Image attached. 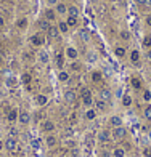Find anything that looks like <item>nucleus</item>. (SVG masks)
Here are the masks:
<instances>
[{"mask_svg": "<svg viewBox=\"0 0 151 157\" xmlns=\"http://www.w3.org/2000/svg\"><path fill=\"white\" fill-rule=\"evenodd\" d=\"M113 157H127V149L124 146H114L111 149Z\"/></svg>", "mask_w": 151, "mask_h": 157, "instance_id": "27", "label": "nucleus"}, {"mask_svg": "<svg viewBox=\"0 0 151 157\" xmlns=\"http://www.w3.org/2000/svg\"><path fill=\"white\" fill-rule=\"evenodd\" d=\"M146 58H148V61H149V64H151V50H148V53H146Z\"/></svg>", "mask_w": 151, "mask_h": 157, "instance_id": "54", "label": "nucleus"}, {"mask_svg": "<svg viewBox=\"0 0 151 157\" xmlns=\"http://www.w3.org/2000/svg\"><path fill=\"white\" fill-rule=\"evenodd\" d=\"M23 61H26V63H34V61H35V55L31 53V52H24V53H23Z\"/></svg>", "mask_w": 151, "mask_h": 157, "instance_id": "42", "label": "nucleus"}, {"mask_svg": "<svg viewBox=\"0 0 151 157\" xmlns=\"http://www.w3.org/2000/svg\"><path fill=\"white\" fill-rule=\"evenodd\" d=\"M69 124L71 125H76L77 124V114L76 112H71L69 114Z\"/></svg>", "mask_w": 151, "mask_h": 157, "instance_id": "47", "label": "nucleus"}, {"mask_svg": "<svg viewBox=\"0 0 151 157\" xmlns=\"http://www.w3.org/2000/svg\"><path fill=\"white\" fill-rule=\"evenodd\" d=\"M18 114H19V109H16V108L8 109V112H6V120H8L10 124L18 122Z\"/></svg>", "mask_w": 151, "mask_h": 157, "instance_id": "24", "label": "nucleus"}, {"mask_svg": "<svg viewBox=\"0 0 151 157\" xmlns=\"http://www.w3.org/2000/svg\"><path fill=\"white\" fill-rule=\"evenodd\" d=\"M127 136V128L122 125V127H116V128H111V138L114 141H121Z\"/></svg>", "mask_w": 151, "mask_h": 157, "instance_id": "5", "label": "nucleus"}, {"mask_svg": "<svg viewBox=\"0 0 151 157\" xmlns=\"http://www.w3.org/2000/svg\"><path fill=\"white\" fill-rule=\"evenodd\" d=\"M129 61H130L133 66H140V63H141V53H140V50L132 48L130 52H129Z\"/></svg>", "mask_w": 151, "mask_h": 157, "instance_id": "10", "label": "nucleus"}, {"mask_svg": "<svg viewBox=\"0 0 151 157\" xmlns=\"http://www.w3.org/2000/svg\"><path fill=\"white\" fill-rule=\"evenodd\" d=\"M95 141H97V136H95V135L89 133L87 136H85V143H87V144H90V146H93V144H95Z\"/></svg>", "mask_w": 151, "mask_h": 157, "instance_id": "45", "label": "nucleus"}, {"mask_svg": "<svg viewBox=\"0 0 151 157\" xmlns=\"http://www.w3.org/2000/svg\"><path fill=\"white\" fill-rule=\"evenodd\" d=\"M63 99H64L68 104L76 103V91H74V90H66V91L63 93Z\"/></svg>", "mask_w": 151, "mask_h": 157, "instance_id": "26", "label": "nucleus"}, {"mask_svg": "<svg viewBox=\"0 0 151 157\" xmlns=\"http://www.w3.org/2000/svg\"><path fill=\"white\" fill-rule=\"evenodd\" d=\"M40 130L44 132L45 135L53 133L56 130V124L53 122L52 119H44V120H42V124H40Z\"/></svg>", "mask_w": 151, "mask_h": 157, "instance_id": "6", "label": "nucleus"}, {"mask_svg": "<svg viewBox=\"0 0 151 157\" xmlns=\"http://www.w3.org/2000/svg\"><path fill=\"white\" fill-rule=\"evenodd\" d=\"M79 98H81V103L84 104V108L87 109V108H93V93H92V90L87 88V87H82L81 88V93H79Z\"/></svg>", "mask_w": 151, "mask_h": 157, "instance_id": "1", "label": "nucleus"}, {"mask_svg": "<svg viewBox=\"0 0 151 157\" xmlns=\"http://www.w3.org/2000/svg\"><path fill=\"white\" fill-rule=\"evenodd\" d=\"M64 56H66V59H69V61H77L79 59V50L74 45H68L64 48Z\"/></svg>", "mask_w": 151, "mask_h": 157, "instance_id": "7", "label": "nucleus"}, {"mask_svg": "<svg viewBox=\"0 0 151 157\" xmlns=\"http://www.w3.org/2000/svg\"><path fill=\"white\" fill-rule=\"evenodd\" d=\"M3 64H5V61H3V56H2V55H0V69H2V67H3Z\"/></svg>", "mask_w": 151, "mask_h": 157, "instance_id": "53", "label": "nucleus"}, {"mask_svg": "<svg viewBox=\"0 0 151 157\" xmlns=\"http://www.w3.org/2000/svg\"><path fill=\"white\" fill-rule=\"evenodd\" d=\"M141 157H151V146H143L141 147Z\"/></svg>", "mask_w": 151, "mask_h": 157, "instance_id": "46", "label": "nucleus"}, {"mask_svg": "<svg viewBox=\"0 0 151 157\" xmlns=\"http://www.w3.org/2000/svg\"><path fill=\"white\" fill-rule=\"evenodd\" d=\"M31 144H32V147H34V149H39V147H40L39 140H32V141H31Z\"/></svg>", "mask_w": 151, "mask_h": 157, "instance_id": "48", "label": "nucleus"}, {"mask_svg": "<svg viewBox=\"0 0 151 157\" xmlns=\"http://www.w3.org/2000/svg\"><path fill=\"white\" fill-rule=\"evenodd\" d=\"M5 85H6L8 88H15V87H18V78L11 75V77H8V78H6Z\"/></svg>", "mask_w": 151, "mask_h": 157, "instance_id": "41", "label": "nucleus"}, {"mask_svg": "<svg viewBox=\"0 0 151 157\" xmlns=\"http://www.w3.org/2000/svg\"><path fill=\"white\" fill-rule=\"evenodd\" d=\"M19 82L29 88V85H31V82H32V75H31L29 72H23V74H21V77H19Z\"/></svg>", "mask_w": 151, "mask_h": 157, "instance_id": "33", "label": "nucleus"}, {"mask_svg": "<svg viewBox=\"0 0 151 157\" xmlns=\"http://www.w3.org/2000/svg\"><path fill=\"white\" fill-rule=\"evenodd\" d=\"M0 119H2V112H0Z\"/></svg>", "mask_w": 151, "mask_h": 157, "instance_id": "59", "label": "nucleus"}, {"mask_svg": "<svg viewBox=\"0 0 151 157\" xmlns=\"http://www.w3.org/2000/svg\"><path fill=\"white\" fill-rule=\"evenodd\" d=\"M98 117V111L95 109V108H87L85 109V112H84V119L87 120V122H93Z\"/></svg>", "mask_w": 151, "mask_h": 157, "instance_id": "18", "label": "nucleus"}, {"mask_svg": "<svg viewBox=\"0 0 151 157\" xmlns=\"http://www.w3.org/2000/svg\"><path fill=\"white\" fill-rule=\"evenodd\" d=\"M64 21L68 23L69 29H74V27H77V24H79V18H74V16H68Z\"/></svg>", "mask_w": 151, "mask_h": 157, "instance_id": "37", "label": "nucleus"}, {"mask_svg": "<svg viewBox=\"0 0 151 157\" xmlns=\"http://www.w3.org/2000/svg\"><path fill=\"white\" fill-rule=\"evenodd\" d=\"M3 27H5V18L0 15V29H3Z\"/></svg>", "mask_w": 151, "mask_h": 157, "instance_id": "52", "label": "nucleus"}, {"mask_svg": "<svg viewBox=\"0 0 151 157\" xmlns=\"http://www.w3.org/2000/svg\"><path fill=\"white\" fill-rule=\"evenodd\" d=\"M37 26H39V31L45 34V32H47V31L50 29V26H52V23H48V21H47L45 18H42V19H39Z\"/></svg>", "mask_w": 151, "mask_h": 157, "instance_id": "32", "label": "nucleus"}, {"mask_svg": "<svg viewBox=\"0 0 151 157\" xmlns=\"http://www.w3.org/2000/svg\"><path fill=\"white\" fill-rule=\"evenodd\" d=\"M121 104H122V108H125V109L132 108V104H133V96L125 91V93L122 95V98H121Z\"/></svg>", "mask_w": 151, "mask_h": 157, "instance_id": "19", "label": "nucleus"}, {"mask_svg": "<svg viewBox=\"0 0 151 157\" xmlns=\"http://www.w3.org/2000/svg\"><path fill=\"white\" fill-rule=\"evenodd\" d=\"M143 117H145V120L151 122V103H148L145 108H143Z\"/></svg>", "mask_w": 151, "mask_h": 157, "instance_id": "40", "label": "nucleus"}, {"mask_svg": "<svg viewBox=\"0 0 151 157\" xmlns=\"http://www.w3.org/2000/svg\"><path fill=\"white\" fill-rule=\"evenodd\" d=\"M44 143H45V146H47L48 149H55L56 146H58L60 140H58V136H56V135H53V133H48V135H45Z\"/></svg>", "mask_w": 151, "mask_h": 157, "instance_id": "9", "label": "nucleus"}, {"mask_svg": "<svg viewBox=\"0 0 151 157\" xmlns=\"http://www.w3.org/2000/svg\"><path fill=\"white\" fill-rule=\"evenodd\" d=\"M148 140L151 141V128H149V130H148Z\"/></svg>", "mask_w": 151, "mask_h": 157, "instance_id": "56", "label": "nucleus"}, {"mask_svg": "<svg viewBox=\"0 0 151 157\" xmlns=\"http://www.w3.org/2000/svg\"><path fill=\"white\" fill-rule=\"evenodd\" d=\"M3 149H5V151H8V152H11V154L19 152V143H18V140L15 136H8L3 141Z\"/></svg>", "mask_w": 151, "mask_h": 157, "instance_id": "3", "label": "nucleus"}, {"mask_svg": "<svg viewBox=\"0 0 151 157\" xmlns=\"http://www.w3.org/2000/svg\"><path fill=\"white\" fill-rule=\"evenodd\" d=\"M79 39H81L84 44H89L90 42V31L87 27H81V29H79Z\"/></svg>", "mask_w": 151, "mask_h": 157, "instance_id": "28", "label": "nucleus"}, {"mask_svg": "<svg viewBox=\"0 0 151 157\" xmlns=\"http://www.w3.org/2000/svg\"><path fill=\"white\" fill-rule=\"evenodd\" d=\"M98 98L100 99H103V101H106V103H111V99H113V91L109 90V88H100V91H98Z\"/></svg>", "mask_w": 151, "mask_h": 157, "instance_id": "17", "label": "nucleus"}, {"mask_svg": "<svg viewBox=\"0 0 151 157\" xmlns=\"http://www.w3.org/2000/svg\"><path fill=\"white\" fill-rule=\"evenodd\" d=\"M141 99H143L146 104L151 103V90H149V88H143V90H141Z\"/></svg>", "mask_w": 151, "mask_h": 157, "instance_id": "38", "label": "nucleus"}, {"mask_svg": "<svg viewBox=\"0 0 151 157\" xmlns=\"http://www.w3.org/2000/svg\"><path fill=\"white\" fill-rule=\"evenodd\" d=\"M79 15H81V11H79V8H77L76 5H69V6H68V16L79 18Z\"/></svg>", "mask_w": 151, "mask_h": 157, "instance_id": "36", "label": "nucleus"}, {"mask_svg": "<svg viewBox=\"0 0 151 157\" xmlns=\"http://www.w3.org/2000/svg\"><path fill=\"white\" fill-rule=\"evenodd\" d=\"M108 124H109L111 128H116V127H122V125H124V120H122L121 116L114 114V116H111L109 119H108Z\"/></svg>", "mask_w": 151, "mask_h": 157, "instance_id": "20", "label": "nucleus"}, {"mask_svg": "<svg viewBox=\"0 0 151 157\" xmlns=\"http://www.w3.org/2000/svg\"><path fill=\"white\" fill-rule=\"evenodd\" d=\"M34 104L37 106V108H45L48 104V96L45 93H37L34 96Z\"/></svg>", "mask_w": 151, "mask_h": 157, "instance_id": "14", "label": "nucleus"}, {"mask_svg": "<svg viewBox=\"0 0 151 157\" xmlns=\"http://www.w3.org/2000/svg\"><path fill=\"white\" fill-rule=\"evenodd\" d=\"M58 2H60V0H47V3H48L50 6H55L56 3H58Z\"/></svg>", "mask_w": 151, "mask_h": 157, "instance_id": "51", "label": "nucleus"}, {"mask_svg": "<svg viewBox=\"0 0 151 157\" xmlns=\"http://www.w3.org/2000/svg\"><path fill=\"white\" fill-rule=\"evenodd\" d=\"M119 39L122 42H130L132 40V32L127 31V29H121L119 31Z\"/></svg>", "mask_w": 151, "mask_h": 157, "instance_id": "34", "label": "nucleus"}, {"mask_svg": "<svg viewBox=\"0 0 151 157\" xmlns=\"http://www.w3.org/2000/svg\"><path fill=\"white\" fill-rule=\"evenodd\" d=\"M141 47L145 50H151V35H145L141 40Z\"/></svg>", "mask_w": 151, "mask_h": 157, "instance_id": "43", "label": "nucleus"}, {"mask_svg": "<svg viewBox=\"0 0 151 157\" xmlns=\"http://www.w3.org/2000/svg\"><path fill=\"white\" fill-rule=\"evenodd\" d=\"M113 53H114V56H116L117 59H124L127 56V48L122 47V45H116L113 48Z\"/></svg>", "mask_w": 151, "mask_h": 157, "instance_id": "21", "label": "nucleus"}, {"mask_svg": "<svg viewBox=\"0 0 151 157\" xmlns=\"http://www.w3.org/2000/svg\"><path fill=\"white\" fill-rule=\"evenodd\" d=\"M108 104L109 103H106V101H103V99L97 98L95 101H93V108H95L98 111V114H100V112H106L108 111Z\"/></svg>", "mask_w": 151, "mask_h": 157, "instance_id": "22", "label": "nucleus"}, {"mask_svg": "<svg viewBox=\"0 0 151 157\" xmlns=\"http://www.w3.org/2000/svg\"><path fill=\"white\" fill-rule=\"evenodd\" d=\"M143 6H145L146 10H149V8H151V0H145V3H143Z\"/></svg>", "mask_w": 151, "mask_h": 157, "instance_id": "50", "label": "nucleus"}, {"mask_svg": "<svg viewBox=\"0 0 151 157\" xmlns=\"http://www.w3.org/2000/svg\"><path fill=\"white\" fill-rule=\"evenodd\" d=\"M56 27H58L60 34H63V35H66V34L69 32V26H68V23H66L64 19H60L58 23H56Z\"/></svg>", "mask_w": 151, "mask_h": 157, "instance_id": "31", "label": "nucleus"}, {"mask_svg": "<svg viewBox=\"0 0 151 157\" xmlns=\"http://www.w3.org/2000/svg\"><path fill=\"white\" fill-rule=\"evenodd\" d=\"M15 26H16V29H19V31H26L27 26H29V19H27L26 16H21V18L16 19Z\"/></svg>", "mask_w": 151, "mask_h": 157, "instance_id": "25", "label": "nucleus"}, {"mask_svg": "<svg viewBox=\"0 0 151 157\" xmlns=\"http://www.w3.org/2000/svg\"><path fill=\"white\" fill-rule=\"evenodd\" d=\"M95 136H97V143H100V144H108L109 141H113L111 130H108V128H101V130H98L95 133Z\"/></svg>", "mask_w": 151, "mask_h": 157, "instance_id": "4", "label": "nucleus"}, {"mask_svg": "<svg viewBox=\"0 0 151 157\" xmlns=\"http://www.w3.org/2000/svg\"><path fill=\"white\" fill-rule=\"evenodd\" d=\"M108 2H111V3H114V2H117V0H108Z\"/></svg>", "mask_w": 151, "mask_h": 157, "instance_id": "58", "label": "nucleus"}, {"mask_svg": "<svg viewBox=\"0 0 151 157\" xmlns=\"http://www.w3.org/2000/svg\"><path fill=\"white\" fill-rule=\"evenodd\" d=\"M29 44H31L34 48H42V47L47 44V35H45L44 32H40V31L34 32V34L31 35V39H29Z\"/></svg>", "mask_w": 151, "mask_h": 157, "instance_id": "2", "label": "nucleus"}, {"mask_svg": "<svg viewBox=\"0 0 151 157\" xmlns=\"http://www.w3.org/2000/svg\"><path fill=\"white\" fill-rule=\"evenodd\" d=\"M82 71V63L81 61H71L69 64V72H81Z\"/></svg>", "mask_w": 151, "mask_h": 157, "instance_id": "35", "label": "nucleus"}, {"mask_svg": "<svg viewBox=\"0 0 151 157\" xmlns=\"http://www.w3.org/2000/svg\"><path fill=\"white\" fill-rule=\"evenodd\" d=\"M2 149H3V143L0 141V151H2Z\"/></svg>", "mask_w": 151, "mask_h": 157, "instance_id": "57", "label": "nucleus"}, {"mask_svg": "<svg viewBox=\"0 0 151 157\" xmlns=\"http://www.w3.org/2000/svg\"><path fill=\"white\" fill-rule=\"evenodd\" d=\"M103 80H105V74H103L101 69H93L90 72V82L92 83L98 85V83H101Z\"/></svg>", "mask_w": 151, "mask_h": 157, "instance_id": "11", "label": "nucleus"}, {"mask_svg": "<svg viewBox=\"0 0 151 157\" xmlns=\"http://www.w3.org/2000/svg\"><path fill=\"white\" fill-rule=\"evenodd\" d=\"M53 8H55V11H56V15H58V16H68V5L66 3L58 2Z\"/></svg>", "mask_w": 151, "mask_h": 157, "instance_id": "23", "label": "nucleus"}, {"mask_svg": "<svg viewBox=\"0 0 151 157\" xmlns=\"http://www.w3.org/2000/svg\"><path fill=\"white\" fill-rule=\"evenodd\" d=\"M130 85H132L133 90H143V82H141V78L137 77V75L130 77Z\"/></svg>", "mask_w": 151, "mask_h": 157, "instance_id": "30", "label": "nucleus"}, {"mask_svg": "<svg viewBox=\"0 0 151 157\" xmlns=\"http://www.w3.org/2000/svg\"><path fill=\"white\" fill-rule=\"evenodd\" d=\"M35 61H37L39 64H42V66H47V64L50 63V53L44 48L39 50L37 55H35Z\"/></svg>", "mask_w": 151, "mask_h": 157, "instance_id": "8", "label": "nucleus"}, {"mask_svg": "<svg viewBox=\"0 0 151 157\" xmlns=\"http://www.w3.org/2000/svg\"><path fill=\"white\" fill-rule=\"evenodd\" d=\"M87 61L90 63V64H95L97 61H98V55L93 52V50H90V52H87Z\"/></svg>", "mask_w": 151, "mask_h": 157, "instance_id": "39", "label": "nucleus"}, {"mask_svg": "<svg viewBox=\"0 0 151 157\" xmlns=\"http://www.w3.org/2000/svg\"><path fill=\"white\" fill-rule=\"evenodd\" d=\"M135 2L138 3V5H141V6H143V3H145V0H135Z\"/></svg>", "mask_w": 151, "mask_h": 157, "instance_id": "55", "label": "nucleus"}, {"mask_svg": "<svg viewBox=\"0 0 151 157\" xmlns=\"http://www.w3.org/2000/svg\"><path fill=\"white\" fill-rule=\"evenodd\" d=\"M64 63H66L64 52H63V50H58V52L55 53V64H56V67H58V71L64 69Z\"/></svg>", "mask_w": 151, "mask_h": 157, "instance_id": "13", "label": "nucleus"}, {"mask_svg": "<svg viewBox=\"0 0 151 157\" xmlns=\"http://www.w3.org/2000/svg\"><path fill=\"white\" fill-rule=\"evenodd\" d=\"M44 18L48 21V23H56V19H58V15H56V11L53 6H48V8L44 11Z\"/></svg>", "mask_w": 151, "mask_h": 157, "instance_id": "16", "label": "nucleus"}, {"mask_svg": "<svg viewBox=\"0 0 151 157\" xmlns=\"http://www.w3.org/2000/svg\"><path fill=\"white\" fill-rule=\"evenodd\" d=\"M69 78H71V72H69V71H66V69L58 71V80H60L61 83H68Z\"/></svg>", "mask_w": 151, "mask_h": 157, "instance_id": "29", "label": "nucleus"}, {"mask_svg": "<svg viewBox=\"0 0 151 157\" xmlns=\"http://www.w3.org/2000/svg\"><path fill=\"white\" fill-rule=\"evenodd\" d=\"M45 35H47V40H58L61 34L58 31V27H56V24H52V26H50V29L45 32Z\"/></svg>", "mask_w": 151, "mask_h": 157, "instance_id": "15", "label": "nucleus"}, {"mask_svg": "<svg viewBox=\"0 0 151 157\" xmlns=\"http://www.w3.org/2000/svg\"><path fill=\"white\" fill-rule=\"evenodd\" d=\"M145 24H146L148 27H151V13L145 16Z\"/></svg>", "mask_w": 151, "mask_h": 157, "instance_id": "49", "label": "nucleus"}, {"mask_svg": "<svg viewBox=\"0 0 151 157\" xmlns=\"http://www.w3.org/2000/svg\"><path fill=\"white\" fill-rule=\"evenodd\" d=\"M32 122V117H31V114L27 112V111H24V109H21L19 111V114H18V124L19 125H29Z\"/></svg>", "mask_w": 151, "mask_h": 157, "instance_id": "12", "label": "nucleus"}, {"mask_svg": "<svg viewBox=\"0 0 151 157\" xmlns=\"http://www.w3.org/2000/svg\"><path fill=\"white\" fill-rule=\"evenodd\" d=\"M97 157H113V152H111V149L103 147V149H100V151H98V155Z\"/></svg>", "mask_w": 151, "mask_h": 157, "instance_id": "44", "label": "nucleus"}]
</instances>
